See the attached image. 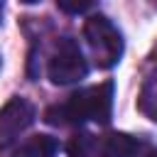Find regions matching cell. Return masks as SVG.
<instances>
[{
  "mask_svg": "<svg viewBox=\"0 0 157 157\" xmlns=\"http://www.w3.org/2000/svg\"><path fill=\"white\" fill-rule=\"evenodd\" d=\"M113 98H115V83L108 78L103 83L78 88L71 93L64 103L49 105L44 110V123L49 125H81V123H98L108 125L113 118Z\"/></svg>",
  "mask_w": 157,
  "mask_h": 157,
  "instance_id": "obj_1",
  "label": "cell"
},
{
  "mask_svg": "<svg viewBox=\"0 0 157 157\" xmlns=\"http://www.w3.org/2000/svg\"><path fill=\"white\" fill-rule=\"evenodd\" d=\"M83 39H86L98 69H113L123 59L125 42L110 17H105L101 12L88 15L83 22Z\"/></svg>",
  "mask_w": 157,
  "mask_h": 157,
  "instance_id": "obj_2",
  "label": "cell"
},
{
  "mask_svg": "<svg viewBox=\"0 0 157 157\" xmlns=\"http://www.w3.org/2000/svg\"><path fill=\"white\" fill-rule=\"evenodd\" d=\"M47 76L56 86H71L88 76V59L83 56L81 47L71 37H61L54 47V54L47 66Z\"/></svg>",
  "mask_w": 157,
  "mask_h": 157,
  "instance_id": "obj_3",
  "label": "cell"
},
{
  "mask_svg": "<svg viewBox=\"0 0 157 157\" xmlns=\"http://www.w3.org/2000/svg\"><path fill=\"white\" fill-rule=\"evenodd\" d=\"M37 118V108L22 98V96H12L2 108H0V147L12 145Z\"/></svg>",
  "mask_w": 157,
  "mask_h": 157,
  "instance_id": "obj_4",
  "label": "cell"
},
{
  "mask_svg": "<svg viewBox=\"0 0 157 157\" xmlns=\"http://www.w3.org/2000/svg\"><path fill=\"white\" fill-rule=\"evenodd\" d=\"M142 150V140L128 132H113L103 140L96 157H135Z\"/></svg>",
  "mask_w": 157,
  "mask_h": 157,
  "instance_id": "obj_5",
  "label": "cell"
},
{
  "mask_svg": "<svg viewBox=\"0 0 157 157\" xmlns=\"http://www.w3.org/2000/svg\"><path fill=\"white\" fill-rule=\"evenodd\" d=\"M59 152V140L52 135H34L27 142H22L12 157H56Z\"/></svg>",
  "mask_w": 157,
  "mask_h": 157,
  "instance_id": "obj_6",
  "label": "cell"
},
{
  "mask_svg": "<svg viewBox=\"0 0 157 157\" xmlns=\"http://www.w3.org/2000/svg\"><path fill=\"white\" fill-rule=\"evenodd\" d=\"M137 108L145 118H150L152 123H157V69H152L140 88V98H137Z\"/></svg>",
  "mask_w": 157,
  "mask_h": 157,
  "instance_id": "obj_7",
  "label": "cell"
},
{
  "mask_svg": "<svg viewBox=\"0 0 157 157\" xmlns=\"http://www.w3.org/2000/svg\"><path fill=\"white\" fill-rule=\"evenodd\" d=\"M98 147L101 145H98L96 135H91V132H76L66 142L69 157H93V155H98Z\"/></svg>",
  "mask_w": 157,
  "mask_h": 157,
  "instance_id": "obj_8",
  "label": "cell"
},
{
  "mask_svg": "<svg viewBox=\"0 0 157 157\" xmlns=\"http://www.w3.org/2000/svg\"><path fill=\"white\" fill-rule=\"evenodd\" d=\"M56 7L61 12H69V15H81V12H88L93 7V2H66V0H59Z\"/></svg>",
  "mask_w": 157,
  "mask_h": 157,
  "instance_id": "obj_9",
  "label": "cell"
},
{
  "mask_svg": "<svg viewBox=\"0 0 157 157\" xmlns=\"http://www.w3.org/2000/svg\"><path fill=\"white\" fill-rule=\"evenodd\" d=\"M135 157H157V147H150V145H142V150L135 155Z\"/></svg>",
  "mask_w": 157,
  "mask_h": 157,
  "instance_id": "obj_10",
  "label": "cell"
},
{
  "mask_svg": "<svg viewBox=\"0 0 157 157\" xmlns=\"http://www.w3.org/2000/svg\"><path fill=\"white\" fill-rule=\"evenodd\" d=\"M0 22H2V2H0Z\"/></svg>",
  "mask_w": 157,
  "mask_h": 157,
  "instance_id": "obj_11",
  "label": "cell"
},
{
  "mask_svg": "<svg viewBox=\"0 0 157 157\" xmlns=\"http://www.w3.org/2000/svg\"><path fill=\"white\" fill-rule=\"evenodd\" d=\"M0 64H2V56H0Z\"/></svg>",
  "mask_w": 157,
  "mask_h": 157,
  "instance_id": "obj_12",
  "label": "cell"
}]
</instances>
